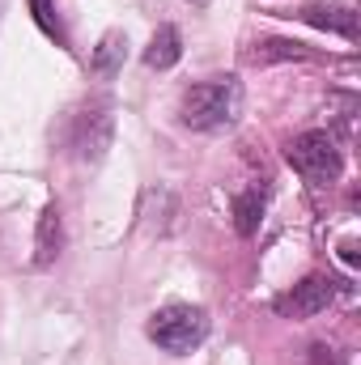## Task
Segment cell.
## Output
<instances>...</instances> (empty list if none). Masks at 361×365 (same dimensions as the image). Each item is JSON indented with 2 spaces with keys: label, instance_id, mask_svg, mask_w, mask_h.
<instances>
[{
  "label": "cell",
  "instance_id": "obj_4",
  "mask_svg": "<svg viewBox=\"0 0 361 365\" xmlns=\"http://www.w3.org/2000/svg\"><path fill=\"white\" fill-rule=\"evenodd\" d=\"M115 140V115H111V102H90L73 115V132H68V145H73V158L77 162H102L106 149Z\"/></svg>",
  "mask_w": 361,
  "mask_h": 365
},
{
  "label": "cell",
  "instance_id": "obj_8",
  "mask_svg": "<svg viewBox=\"0 0 361 365\" xmlns=\"http://www.w3.org/2000/svg\"><path fill=\"white\" fill-rule=\"evenodd\" d=\"M264 208H268V187H264V182H260V187H247V191L234 200V225H238L243 238H251V234L260 230Z\"/></svg>",
  "mask_w": 361,
  "mask_h": 365
},
{
  "label": "cell",
  "instance_id": "obj_6",
  "mask_svg": "<svg viewBox=\"0 0 361 365\" xmlns=\"http://www.w3.org/2000/svg\"><path fill=\"white\" fill-rule=\"evenodd\" d=\"M64 251V217H60V204H47L43 217H39V230H34V264L39 268H51Z\"/></svg>",
  "mask_w": 361,
  "mask_h": 365
},
{
  "label": "cell",
  "instance_id": "obj_11",
  "mask_svg": "<svg viewBox=\"0 0 361 365\" xmlns=\"http://www.w3.org/2000/svg\"><path fill=\"white\" fill-rule=\"evenodd\" d=\"M306 56H310V51H306L302 43H289V38H260L255 51H251L255 64H268V60H306Z\"/></svg>",
  "mask_w": 361,
  "mask_h": 365
},
{
  "label": "cell",
  "instance_id": "obj_2",
  "mask_svg": "<svg viewBox=\"0 0 361 365\" xmlns=\"http://www.w3.org/2000/svg\"><path fill=\"white\" fill-rule=\"evenodd\" d=\"M149 340L158 344V349H166V353H191V349H200L204 340H208V314L200 310V306H162V310H153V319H149Z\"/></svg>",
  "mask_w": 361,
  "mask_h": 365
},
{
  "label": "cell",
  "instance_id": "obj_5",
  "mask_svg": "<svg viewBox=\"0 0 361 365\" xmlns=\"http://www.w3.org/2000/svg\"><path fill=\"white\" fill-rule=\"evenodd\" d=\"M332 297H336V280L315 272L302 284H293V293L276 297V314L280 319H315V314H323L332 306Z\"/></svg>",
  "mask_w": 361,
  "mask_h": 365
},
{
  "label": "cell",
  "instance_id": "obj_7",
  "mask_svg": "<svg viewBox=\"0 0 361 365\" xmlns=\"http://www.w3.org/2000/svg\"><path fill=\"white\" fill-rule=\"evenodd\" d=\"M298 17L310 21V26H319V30H336V34L349 38V43L357 38V13L345 9V4H306Z\"/></svg>",
  "mask_w": 361,
  "mask_h": 365
},
{
  "label": "cell",
  "instance_id": "obj_9",
  "mask_svg": "<svg viewBox=\"0 0 361 365\" xmlns=\"http://www.w3.org/2000/svg\"><path fill=\"white\" fill-rule=\"evenodd\" d=\"M179 56H183V34L175 26H158L153 43H149V51H145V64L158 68V73H166V68L179 64Z\"/></svg>",
  "mask_w": 361,
  "mask_h": 365
},
{
  "label": "cell",
  "instance_id": "obj_1",
  "mask_svg": "<svg viewBox=\"0 0 361 365\" xmlns=\"http://www.w3.org/2000/svg\"><path fill=\"white\" fill-rule=\"evenodd\" d=\"M243 115V86L238 77H208L183 93V123L191 132H221L234 128Z\"/></svg>",
  "mask_w": 361,
  "mask_h": 365
},
{
  "label": "cell",
  "instance_id": "obj_10",
  "mask_svg": "<svg viewBox=\"0 0 361 365\" xmlns=\"http://www.w3.org/2000/svg\"><path fill=\"white\" fill-rule=\"evenodd\" d=\"M123 56H128V38L119 34V30H111V34H102V43L93 47V56H90V68L98 73V77H115L119 68H123Z\"/></svg>",
  "mask_w": 361,
  "mask_h": 365
},
{
  "label": "cell",
  "instance_id": "obj_3",
  "mask_svg": "<svg viewBox=\"0 0 361 365\" xmlns=\"http://www.w3.org/2000/svg\"><path fill=\"white\" fill-rule=\"evenodd\" d=\"M285 158H289V166L310 187H327V182L340 179V170H345V158H340V149H336V140L327 132H302V136H293L289 149H285Z\"/></svg>",
  "mask_w": 361,
  "mask_h": 365
},
{
  "label": "cell",
  "instance_id": "obj_13",
  "mask_svg": "<svg viewBox=\"0 0 361 365\" xmlns=\"http://www.w3.org/2000/svg\"><path fill=\"white\" fill-rule=\"evenodd\" d=\"M191 4H195V9H204V4H208V0H191Z\"/></svg>",
  "mask_w": 361,
  "mask_h": 365
},
{
  "label": "cell",
  "instance_id": "obj_12",
  "mask_svg": "<svg viewBox=\"0 0 361 365\" xmlns=\"http://www.w3.org/2000/svg\"><path fill=\"white\" fill-rule=\"evenodd\" d=\"M30 13H34L39 30H43L47 38H56L60 47H68V34H64V21H60V13H56V0H30Z\"/></svg>",
  "mask_w": 361,
  "mask_h": 365
}]
</instances>
